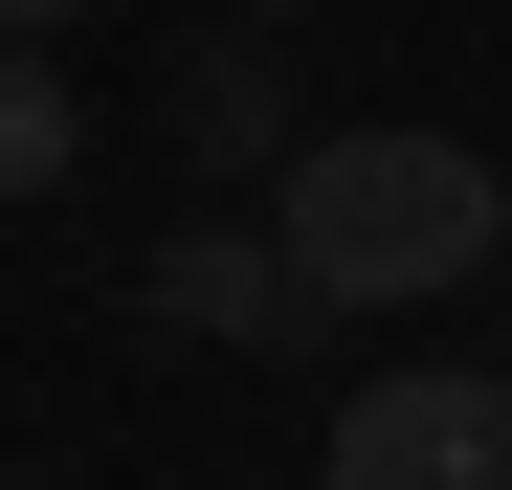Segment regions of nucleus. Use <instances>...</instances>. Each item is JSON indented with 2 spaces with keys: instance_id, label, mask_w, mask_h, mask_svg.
<instances>
[{
  "instance_id": "f257e3e1",
  "label": "nucleus",
  "mask_w": 512,
  "mask_h": 490,
  "mask_svg": "<svg viewBox=\"0 0 512 490\" xmlns=\"http://www.w3.org/2000/svg\"><path fill=\"white\" fill-rule=\"evenodd\" d=\"M268 245L312 268V312H401V290H468L512 245V179L423 112H334L290 179H268Z\"/></svg>"
},
{
  "instance_id": "f03ea898",
  "label": "nucleus",
  "mask_w": 512,
  "mask_h": 490,
  "mask_svg": "<svg viewBox=\"0 0 512 490\" xmlns=\"http://www.w3.org/2000/svg\"><path fill=\"white\" fill-rule=\"evenodd\" d=\"M312 490H512V379H490V357H401V379H357Z\"/></svg>"
},
{
  "instance_id": "7ed1b4c3",
  "label": "nucleus",
  "mask_w": 512,
  "mask_h": 490,
  "mask_svg": "<svg viewBox=\"0 0 512 490\" xmlns=\"http://www.w3.org/2000/svg\"><path fill=\"white\" fill-rule=\"evenodd\" d=\"M134 312H156V335H223V357L334 335V312H312V268H290L268 223H156V245H134Z\"/></svg>"
},
{
  "instance_id": "20e7f679",
  "label": "nucleus",
  "mask_w": 512,
  "mask_h": 490,
  "mask_svg": "<svg viewBox=\"0 0 512 490\" xmlns=\"http://www.w3.org/2000/svg\"><path fill=\"white\" fill-rule=\"evenodd\" d=\"M156 112H179V156H201V179H290V67H268V23H223V45H179V90H156Z\"/></svg>"
},
{
  "instance_id": "39448f33",
  "label": "nucleus",
  "mask_w": 512,
  "mask_h": 490,
  "mask_svg": "<svg viewBox=\"0 0 512 490\" xmlns=\"http://www.w3.org/2000/svg\"><path fill=\"white\" fill-rule=\"evenodd\" d=\"M67 156H90L67 67H45V45H0V201H67Z\"/></svg>"
},
{
  "instance_id": "423d86ee",
  "label": "nucleus",
  "mask_w": 512,
  "mask_h": 490,
  "mask_svg": "<svg viewBox=\"0 0 512 490\" xmlns=\"http://www.w3.org/2000/svg\"><path fill=\"white\" fill-rule=\"evenodd\" d=\"M67 23H90V0H0V45H67Z\"/></svg>"
},
{
  "instance_id": "0eeeda50",
  "label": "nucleus",
  "mask_w": 512,
  "mask_h": 490,
  "mask_svg": "<svg viewBox=\"0 0 512 490\" xmlns=\"http://www.w3.org/2000/svg\"><path fill=\"white\" fill-rule=\"evenodd\" d=\"M223 23H312V0H223Z\"/></svg>"
}]
</instances>
